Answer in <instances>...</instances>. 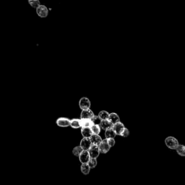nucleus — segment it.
Segmentation results:
<instances>
[{
    "label": "nucleus",
    "mask_w": 185,
    "mask_h": 185,
    "mask_svg": "<svg viewBox=\"0 0 185 185\" xmlns=\"http://www.w3.org/2000/svg\"><path fill=\"white\" fill-rule=\"evenodd\" d=\"M166 146L168 148L172 150H175L179 145V141L175 137L173 136H168L165 140Z\"/></svg>",
    "instance_id": "1"
},
{
    "label": "nucleus",
    "mask_w": 185,
    "mask_h": 185,
    "mask_svg": "<svg viewBox=\"0 0 185 185\" xmlns=\"http://www.w3.org/2000/svg\"><path fill=\"white\" fill-rule=\"evenodd\" d=\"M37 15L41 18H45L48 15V10L45 5L41 4L36 9Z\"/></svg>",
    "instance_id": "2"
},
{
    "label": "nucleus",
    "mask_w": 185,
    "mask_h": 185,
    "mask_svg": "<svg viewBox=\"0 0 185 185\" xmlns=\"http://www.w3.org/2000/svg\"><path fill=\"white\" fill-rule=\"evenodd\" d=\"M79 106L80 109L82 110L90 109L91 107V102L88 98L87 97H82L79 100Z\"/></svg>",
    "instance_id": "3"
},
{
    "label": "nucleus",
    "mask_w": 185,
    "mask_h": 185,
    "mask_svg": "<svg viewBox=\"0 0 185 185\" xmlns=\"http://www.w3.org/2000/svg\"><path fill=\"white\" fill-rule=\"evenodd\" d=\"M91 146H92V144H91V141L90 140V138L83 137L80 142V146L81 147V148L83 150L88 151Z\"/></svg>",
    "instance_id": "4"
},
{
    "label": "nucleus",
    "mask_w": 185,
    "mask_h": 185,
    "mask_svg": "<svg viewBox=\"0 0 185 185\" xmlns=\"http://www.w3.org/2000/svg\"><path fill=\"white\" fill-rule=\"evenodd\" d=\"M90 158H97L100 154V149L99 146L92 145L88 150Z\"/></svg>",
    "instance_id": "5"
},
{
    "label": "nucleus",
    "mask_w": 185,
    "mask_h": 185,
    "mask_svg": "<svg viewBox=\"0 0 185 185\" xmlns=\"http://www.w3.org/2000/svg\"><path fill=\"white\" fill-rule=\"evenodd\" d=\"M100 152L103 154H106L107 152L110 150V148H111L110 146H109V144L108 143L107 140L106 139L105 140H102V142L101 143L100 146H99Z\"/></svg>",
    "instance_id": "6"
},
{
    "label": "nucleus",
    "mask_w": 185,
    "mask_h": 185,
    "mask_svg": "<svg viewBox=\"0 0 185 185\" xmlns=\"http://www.w3.org/2000/svg\"><path fill=\"white\" fill-rule=\"evenodd\" d=\"M56 124L61 127H67L70 126V120L65 117H60L57 119Z\"/></svg>",
    "instance_id": "7"
},
{
    "label": "nucleus",
    "mask_w": 185,
    "mask_h": 185,
    "mask_svg": "<svg viewBox=\"0 0 185 185\" xmlns=\"http://www.w3.org/2000/svg\"><path fill=\"white\" fill-rule=\"evenodd\" d=\"M90 158V155L87 150H83L79 156V160L82 164H88Z\"/></svg>",
    "instance_id": "8"
},
{
    "label": "nucleus",
    "mask_w": 185,
    "mask_h": 185,
    "mask_svg": "<svg viewBox=\"0 0 185 185\" xmlns=\"http://www.w3.org/2000/svg\"><path fill=\"white\" fill-rule=\"evenodd\" d=\"M95 115L94 112L90 109L82 110L81 113V119H91Z\"/></svg>",
    "instance_id": "9"
},
{
    "label": "nucleus",
    "mask_w": 185,
    "mask_h": 185,
    "mask_svg": "<svg viewBox=\"0 0 185 185\" xmlns=\"http://www.w3.org/2000/svg\"><path fill=\"white\" fill-rule=\"evenodd\" d=\"M124 128L125 127H124V125L120 122L114 125V126L113 128V130L116 133V135H121L123 131L124 130Z\"/></svg>",
    "instance_id": "10"
},
{
    "label": "nucleus",
    "mask_w": 185,
    "mask_h": 185,
    "mask_svg": "<svg viewBox=\"0 0 185 185\" xmlns=\"http://www.w3.org/2000/svg\"><path fill=\"white\" fill-rule=\"evenodd\" d=\"M90 140L91 141L92 145H95V146H99L102 142V140L99 135H95L93 134L90 137Z\"/></svg>",
    "instance_id": "11"
},
{
    "label": "nucleus",
    "mask_w": 185,
    "mask_h": 185,
    "mask_svg": "<svg viewBox=\"0 0 185 185\" xmlns=\"http://www.w3.org/2000/svg\"><path fill=\"white\" fill-rule=\"evenodd\" d=\"M100 127L103 129V130H108L109 129H112L113 128L114 125L113 124L112 122L109 121L108 119L107 120H103L101 121L100 125Z\"/></svg>",
    "instance_id": "12"
},
{
    "label": "nucleus",
    "mask_w": 185,
    "mask_h": 185,
    "mask_svg": "<svg viewBox=\"0 0 185 185\" xmlns=\"http://www.w3.org/2000/svg\"><path fill=\"white\" fill-rule=\"evenodd\" d=\"M108 120L112 122L113 125H115L120 122V117L116 113L113 112L109 114Z\"/></svg>",
    "instance_id": "13"
},
{
    "label": "nucleus",
    "mask_w": 185,
    "mask_h": 185,
    "mask_svg": "<svg viewBox=\"0 0 185 185\" xmlns=\"http://www.w3.org/2000/svg\"><path fill=\"white\" fill-rule=\"evenodd\" d=\"M81 133H82V136L84 137H88V138H90L91 136V135L93 134L91 128H82Z\"/></svg>",
    "instance_id": "14"
},
{
    "label": "nucleus",
    "mask_w": 185,
    "mask_h": 185,
    "mask_svg": "<svg viewBox=\"0 0 185 185\" xmlns=\"http://www.w3.org/2000/svg\"><path fill=\"white\" fill-rule=\"evenodd\" d=\"M81 128H91L93 125L91 119H80Z\"/></svg>",
    "instance_id": "15"
},
{
    "label": "nucleus",
    "mask_w": 185,
    "mask_h": 185,
    "mask_svg": "<svg viewBox=\"0 0 185 185\" xmlns=\"http://www.w3.org/2000/svg\"><path fill=\"white\" fill-rule=\"evenodd\" d=\"M70 126L74 129H78L81 128V121L80 119H73L70 121Z\"/></svg>",
    "instance_id": "16"
},
{
    "label": "nucleus",
    "mask_w": 185,
    "mask_h": 185,
    "mask_svg": "<svg viewBox=\"0 0 185 185\" xmlns=\"http://www.w3.org/2000/svg\"><path fill=\"white\" fill-rule=\"evenodd\" d=\"M116 135V133L113 128L106 130L105 132V136L106 139H114Z\"/></svg>",
    "instance_id": "17"
},
{
    "label": "nucleus",
    "mask_w": 185,
    "mask_h": 185,
    "mask_svg": "<svg viewBox=\"0 0 185 185\" xmlns=\"http://www.w3.org/2000/svg\"><path fill=\"white\" fill-rule=\"evenodd\" d=\"M178 155L181 156H185V146L184 144H179L175 149Z\"/></svg>",
    "instance_id": "18"
},
{
    "label": "nucleus",
    "mask_w": 185,
    "mask_h": 185,
    "mask_svg": "<svg viewBox=\"0 0 185 185\" xmlns=\"http://www.w3.org/2000/svg\"><path fill=\"white\" fill-rule=\"evenodd\" d=\"M109 114L106 111H101L99 112V117H100V119L103 121V120H107L109 119Z\"/></svg>",
    "instance_id": "19"
},
{
    "label": "nucleus",
    "mask_w": 185,
    "mask_h": 185,
    "mask_svg": "<svg viewBox=\"0 0 185 185\" xmlns=\"http://www.w3.org/2000/svg\"><path fill=\"white\" fill-rule=\"evenodd\" d=\"M90 167L89 166L88 164H82L81 166V170L83 174H84L85 175L88 174L89 173L90 171Z\"/></svg>",
    "instance_id": "20"
},
{
    "label": "nucleus",
    "mask_w": 185,
    "mask_h": 185,
    "mask_svg": "<svg viewBox=\"0 0 185 185\" xmlns=\"http://www.w3.org/2000/svg\"><path fill=\"white\" fill-rule=\"evenodd\" d=\"M91 129L93 133L95 135H99L100 133L101 127L99 125H93Z\"/></svg>",
    "instance_id": "21"
},
{
    "label": "nucleus",
    "mask_w": 185,
    "mask_h": 185,
    "mask_svg": "<svg viewBox=\"0 0 185 185\" xmlns=\"http://www.w3.org/2000/svg\"><path fill=\"white\" fill-rule=\"evenodd\" d=\"M28 3L31 7L36 8L41 5V3L39 0H28Z\"/></svg>",
    "instance_id": "22"
},
{
    "label": "nucleus",
    "mask_w": 185,
    "mask_h": 185,
    "mask_svg": "<svg viewBox=\"0 0 185 185\" xmlns=\"http://www.w3.org/2000/svg\"><path fill=\"white\" fill-rule=\"evenodd\" d=\"M83 150L80 146H78L73 149V153L74 155L76 156H79Z\"/></svg>",
    "instance_id": "23"
},
{
    "label": "nucleus",
    "mask_w": 185,
    "mask_h": 185,
    "mask_svg": "<svg viewBox=\"0 0 185 185\" xmlns=\"http://www.w3.org/2000/svg\"><path fill=\"white\" fill-rule=\"evenodd\" d=\"M88 164L91 168H93L97 166V160L96 158H90L88 161Z\"/></svg>",
    "instance_id": "24"
},
{
    "label": "nucleus",
    "mask_w": 185,
    "mask_h": 185,
    "mask_svg": "<svg viewBox=\"0 0 185 185\" xmlns=\"http://www.w3.org/2000/svg\"><path fill=\"white\" fill-rule=\"evenodd\" d=\"M91 121L93 125H100L101 122V119H100V117L98 116L94 115L93 118L91 119Z\"/></svg>",
    "instance_id": "25"
},
{
    "label": "nucleus",
    "mask_w": 185,
    "mask_h": 185,
    "mask_svg": "<svg viewBox=\"0 0 185 185\" xmlns=\"http://www.w3.org/2000/svg\"><path fill=\"white\" fill-rule=\"evenodd\" d=\"M129 134V131L128 130V129L127 128H125L124 130L123 131V132L121 134V136L124 137H126L128 136Z\"/></svg>",
    "instance_id": "26"
},
{
    "label": "nucleus",
    "mask_w": 185,
    "mask_h": 185,
    "mask_svg": "<svg viewBox=\"0 0 185 185\" xmlns=\"http://www.w3.org/2000/svg\"><path fill=\"white\" fill-rule=\"evenodd\" d=\"M108 143L109 144V146H110V147H112L113 146H114L115 144V140L114 139H107Z\"/></svg>",
    "instance_id": "27"
}]
</instances>
